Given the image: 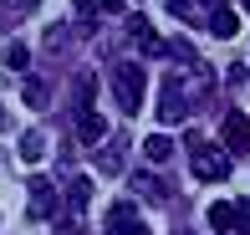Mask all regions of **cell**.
Masks as SVG:
<instances>
[{"label":"cell","instance_id":"cell-4","mask_svg":"<svg viewBox=\"0 0 250 235\" xmlns=\"http://www.w3.org/2000/svg\"><path fill=\"white\" fill-rule=\"evenodd\" d=\"M107 118L102 113H92V107H82L77 113V143H87V149H97V143H107Z\"/></svg>","mask_w":250,"mask_h":235},{"label":"cell","instance_id":"cell-8","mask_svg":"<svg viewBox=\"0 0 250 235\" xmlns=\"http://www.w3.org/2000/svg\"><path fill=\"white\" fill-rule=\"evenodd\" d=\"M128 36H133V41L143 46V57H164V41L153 36V26H148L143 16H128Z\"/></svg>","mask_w":250,"mask_h":235},{"label":"cell","instance_id":"cell-19","mask_svg":"<svg viewBox=\"0 0 250 235\" xmlns=\"http://www.w3.org/2000/svg\"><path fill=\"white\" fill-rule=\"evenodd\" d=\"M168 10H174L179 21H189V16H194V0H168Z\"/></svg>","mask_w":250,"mask_h":235},{"label":"cell","instance_id":"cell-7","mask_svg":"<svg viewBox=\"0 0 250 235\" xmlns=\"http://www.w3.org/2000/svg\"><path fill=\"white\" fill-rule=\"evenodd\" d=\"M31 215H36V220L56 215V184H51V179H31Z\"/></svg>","mask_w":250,"mask_h":235},{"label":"cell","instance_id":"cell-6","mask_svg":"<svg viewBox=\"0 0 250 235\" xmlns=\"http://www.w3.org/2000/svg\"><path fill=\"white\" fill-rule=\"evenodd\" d=\"M225 149H230V153H250V118L245 113L225 118Z\"/></svg>","mask_w":250,"mask_h":235},{"label":"cell","instance_id":"cell-14","mask_svg":"<svg viewBox=\"0 0 250 235\" xmlns=\"http://www.w3.org/2000/svg\"><path fill=\"white\" fill-rule=\"evenodd\" d=\"M209 225L214 230H235V205H230V199H214V205H209Z\"/></svg>","mask_w":250,"mask_h":235},{"label":"cell","instance_id":"cell-2","mask_svg":"<svg viewBox=\"0 0 250 235\" xmlns=\"http://www.w3.org/2000/svg\"><path fill=\"white\" fill-rule=\"evenodd\" d=\"M143 87H148V82H143V66L138 62H118V72H112V92H118V107L128 118L143 107Z\"/></svg>","mask_w":250,"mask_h":235},{"label":"cell","instance_id":"cell-15","mask_svg":"<svg viewBox=\"0 0 250 235\" xmlns=\"http://www.w3.org/2000/svg\"><path fill=\"white\" fill-rule=\"evenodd\" d=\"M123 10V0H77V16H112Z\"/></svg>","mask_w":250,"mask_h":235},{"label":"cell","instance_id":"cell-21","mask_svg":"<svg viewBox=\"0 0 250 235\" xmlns=\"http://www.w3.org/2000/svg\"><path fill=\"white\" fill-rule=\"evenodd\" d=\"M0 5H5V10H26L31 0H0Z\"/></svg>","mask_w":250,"mask_h":235},{"label":"cell","instance_id":"cell-3","mask_svg":"<svg viewBox=\"0 0 250 235\" xmlns=\"http://www.w3.org/2000/svg\"><path fill=\"white\" fill-rule=\"evenodd\" d=\"M184 113H189V97L179 92V82L168 77V82L158 87V123H164V128H174V123H184Z\"/></svg>","mask_w":250,"mask_h":235},{"label":"cell","instance_id":"cell-1","mask_svg":"<svg viewBox=\"0 0 250 235\" xmlns=\"http://www.w3.org/2000/svg\"><path fill=\"white\" fill-rule=\"evenodd\" d=\"M189 153H194V179H204V184H220L225 174H230V153L214 149V143H204L199 133H189Z\"/></svg>","mask_w":250,"mask_h":235},{"label":"cell","instance_id":"cell-12","mask_svg":"<svg viewBox=\"0 0 250 235\" xmlns=\"http://www.w3.org/2000/svg\"><path fill=\"white\" fill-rule=\"evenodd\" d=\"M72 92H77V113H82V107H92V97H97V77H92V72H77Z\"/></svg>","mask_w":250,"mask_h":235},{"label":"cell","instance_id":"cell-11","mask_svg":"<svg viewBox=\"0 0 250 235\" xmlns=\"http://www.w3.org/2000/svg\"><path fill=\"white\" fill-rule=\"evenodd\" d=\"M66 205H72V210H87V205H92V179L77 174L72 184H66Z\"/></svg>","mask_w":250,"mask_h":235},{"label":"cell","instance_id":"cell-16","mask_svg":"<svg viewBox=\"0 0 250 235\" xmlns=\"http://www.w3.org/2000/svg\"><path fill=\"white\" fill-rule=\"evenodd\" d=\"M5 66H10V72H26V66H31V51L26 46H5Z\"/></svg>","mask_w":250,"mask_h":235},{"label":"cell","instance_id":"cell-5","mask_svg":"<svg viewBox=\"0 0 250 235\" xmlns=\"http://www.w3.org/2000/svg\"><path fill=\"white\" fill-rule=\"evenodd\" d=\"M107 235H148V225L138 220V210H133V205H123V199H118L112 215H107Z\"/></svg>","mask_w":250,"mask_h":235},{"label":"cell","instance_id":"cell-18","mask_svg":"<svg viewBox=\"0 0 250 235\" xmlns=\"http://www.w3.org/2000/svg\"><path fill=\"white\" fill-rule=\"evenodd\" d=\"M235 230L250 235V199H240V205H235Z\"/></svg>","mask_w":250,"mask_h":235},{"label":"cell","instance_id":"cell-9","mask_svg":"<svg viewBox=\"0 0 250 235\" xmlns=\"http://www.w3.org/2000/svg\"><path fill=\"white\" fill-rule=\"evenodd\" d=\"M209 31H214L220 41H230L235 31H240V10H235V5H214V10H209Z\"/></svg>","mask_w":250,"mask_h":235},{"label":"cell","instance_id":"cell-10","mask_svg":"<svg viewBox=\"0 0 250 235\" xmlns=\"http://www.w3.org/2000/svg\"><path fill=\"white\" fill-rule=\"evenodd\" d=\"M168 153H174V138H168V133H148V138H143V159L148 164H168Z\"/></svg>","mask_w":250,"mask_h":235},{"label":"cell","instance_id":"cell-23","mask_svg":"<svg viewBox=\"0 0 250 235\" xmlns=\"http://www.w3.org/2000/svg\"><path fill=\"white\" fill-rule=\"evenodd\" d=\"M245 10H250V0H245Z\"/></svg>","mask_w":250,"mask_h":235},{"label":"cell","instance_id":"cell-13","mask_svg":"<svg viewBox=\"0 0 250 235\" xmlns=\"http://www.w3.org/2000/svg\"><path fill=\"white\" fill-rule=\"evenodd\" d=\"M41 153H46V133H36V128H31V133H21V159H26V164H36Z\"/></svg>","mask_w":250,"mask_h":235},{"label":"cell","instance_id":"cell-20","mask_svg":"<svg viewBox=\"0 0 250 235\" xmlns=\"http://www.w3.org/2000/svg\"><path fill=\"white\" fill-rule=\"evenodd\" d=\"M133 184H138L143 194H164V184H158V179H148V174H138V179H133Z\"/></svg>","mask_w":250,"mask_h":235},{"label":"cell","instance_id":"cell-22","mask_svg":"<svg viewBox=\"0 0 250 235\" xmlns=\"http://www.w3.org/2000/svg\"><path fill=\"white\" fill-rule=\"evenodd\" d=\"M0 128H5V107H0Z\"/></svg>","mask_w":250,"mask_h":235},{"label":"cell","instance_id":"cell-17","mask_svg":"<svg viewBox=\"0 0 250 235\" xmlns=\"http://www.w3.org/2000/svg\"><path fill=\"white\" fill-rule=\"evenodd\" d=\"M26 103H31V107H46V103H51L46 82H26Z\"/></svg>","mask_w":250,"mask_h":235}]
</instances>
